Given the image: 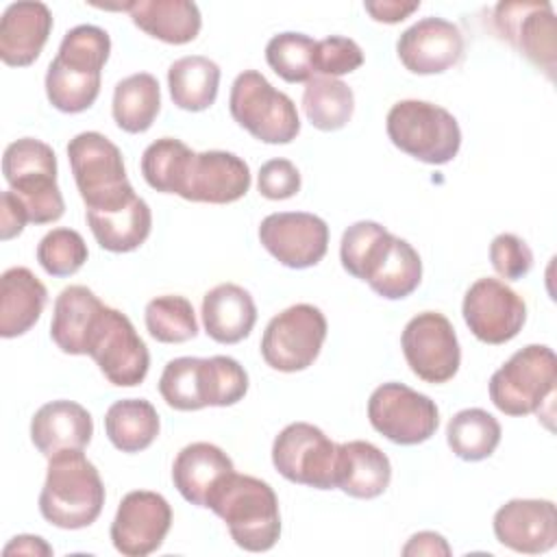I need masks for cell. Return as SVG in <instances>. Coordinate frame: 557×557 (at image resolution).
Segmentation results:
<instances>
[{
	"label": "cell",
	"mask_w": 557,
	"mask_h": 557,
	"mask_svg": "<svg viewBox=\"0 0 557 557\" xmlns=\"http://www.w3.org/2000/svg\"><path fill=\"white\" fill-rule=\"evenodd\" d=\"M339 259L350 276L366 281L387 300L407 298L422 281L418 250L372 220H359L344 231Z\"/></svg>",
	"instance_id": "6da1fadb"
},
{
	"label": "cell",
	"mask_w": 557,
	"mask_h": 557,
	"mask_svg": "<svg viewBox=\"0 0 557 557\" xmlns=\"http://www.w3.org/2000/svg\"><path fill=\"white\" fill-rule=\"evenodd\" d=\"M111 52L104 28L81 24L70 28L46 72L48 102L61 113L89 109L100 94V74Z\"/></svg>",
	"instance_id": "7a4b0ae2"
},
{
	"label": "cell",
	"mask_w": 557,
	"mask_h": 557,
	"mask_svg": "<svg viewBox=\"0 0 557 557\" xmlns=\"http://www.w3.org/2000/svg\"><path fill=\"white\" fill-rule=\"evenodd\" d=\"M207 509L222 518L233 542L248 553H265L281 537L278 498L257 476L231 472L211 492Z\"/></svg>",
	"instance_id": "3957f363"
},
{
	"label": "cell",
	"mask_w": 557,
	"mask_h": 557,
	"mask_svg": "<svg viewBox=\"0 0 557 557\" xmlns=\"http://www.w3.org/2000/svg\"><path fill=\"white\" fill-rule=\"evenodd\" d=\"M102 505V479L83 450H63L48 459L39 494V511L46 522L70 531L85 529L98 520Z\"/></svg>",
	"instance_id": "277c9868"
},
{
	"label": "cell",
	"mask_w": 557,
	"mask_h": 557,
	"mask_svg": "<svg viewBox=\"0 0 557 557\" xmlns=\"http://www.w3.org/2000/svg\"><path fill=\"white\" fill-rule=\"evenodd\" d=\"M2 174L9 189L24 205L28 222L48 224L63 215L65 202L57 185V154L46 141L35 137L11 141L2 154Z\"/></svg>",
	"instance_id": "5b68a950"
},
{
	"label": "cell",
	"mask_w": 557,
	"mask_h": 557,
	"mask_svg": "<svg viewBox=\"0 0 557 557\" xmlns=\"http://www.w3.org/2000/svg\"><path fill=\"white\" fill-rule=\"evenodd\" d=\"M389 141L405 154L444 165L461 148V128L450 111L426 100H400L387 111L385 120Z\"/></svg>",
	"instance_id": "8992f818"
},
{
	"label": "cell",
	"mask_w": 557,
	"mask_h": 557,
	"mask_svg": "<svg viewBox=\"0 0 557 557\" xmlns=\"http://www.w3.org/2000/svg\"><path fill=\"white\" fill-rule=\"evenodd\" d=\"M67 159L89 211L115 209L135 196L120 148L102 133L85 131L74 135L67 144Z\"/></svg>",
	"instance_id": "52a82bcc"
},
{
	"label": "cell",
	"mask_w": 557,
	"mask_h": 557,
	"mask_svg": "<svg viewBox=\"0 0 557 557\" xmlns=\"http://www.w3.org/2000/svg\"><path fill=\"white\" fill-rule=\"evenodd\" d=\"M557 383V357L544 344L516 350L490 379V398L505 416L540 413L550 405Z\"/></svg>",
	"instance_id": "ba28073f"
},
{
	"label": "cell",
	"mask_w": 557,
	"mask_h": 557,
	"mask_svg": "<svg viewBox=\"0 0 557 557\" xmlns=\"http://www.w3.org/2000/svg\"><path fill=\"white\" fill-rule=\"evenodd\" d=\"M233 120L263 144H289L300 133V117L294 100L274 89L257 70L237 74L228 96Z\"/></svg>",
	"instance_id": "9c48e42d"
},
{
	"label": "cell",
	"mask_w": 557,
	"mask_h": 557,
	"mask_svg": "<svg viewBox=\"0 0 557 557\" xmlns=\"http://www.w3.org/2000/svg\"><path fill=\"white\" fill-rule=\"evenodd\" d=\"M326 329V318L318 307L309 302L292 305L268 322L261 337V357L278 372L307 370L322 350Z\"/></svg>",
	"instance_id": "30bf717a"
},
{
	"label": "cell",
	"mask_w": 557,
	"mask_h": 557,
	"mask_svg": "<svg viewBox=\"0 0 557 557\" xmlns=\"http://www.w3.org/2000/svg\"><path fill=\"white\" fill-rule=\"evenodd\" d=\"M368 420L374 431L400 446L431 440L440 426V409L426 394L405 383H383L368 400Z\"/></svg>",
	"instance_id": "8fae6325"
},
{
	"label": "cell",
	"mask_w": 557,
	"mask_h": 557,
	"mask_svg": "<svg viewBox=\"0 0 557 557\" xmlns=\"http://www.w3.org/2000/svg\"><path fill=\"white\" fill-rule=\"evenodd\" d=\"M87 355L111 385L135 387L150 368V352L128 315L104 307L87 342Z\"/></svg>",
	"instance_id": "7c38bea8"
},
{
	"label": "cell",
	"mask_w": 557,
	"mask_h": 557,
	"mask_svg": "<svg viewBox=\"0 0 557 557\" xmlns=\"http://www.w3.org/2000/svg\"><path fill=\"white\" fill-rule=\"evenodd\" d=\"M272 463L292 483L333 490L337 444L315 424L292 422L274 437Z\"/></svg>",
	"instance_id": "4fadbf2b"
},
{
	"label": "cell",
	"mask_w": 557,
	"mask_h": 557,
	"mask_svg": "<svg viewBox=\"0 0 557 557\" xmlns=\"http://www.w3.org/2000/svg\"><path fill=\"white\" fill-rule=\"evenodd\" d=\"M400 346L407 366L424 383H446L459 370V339L450 320L440 311L413 315L403 331Z\"/></svg>",
	"instance_id": "5bb4252c"
},
{
	"label": "cell",
	"mask_w": 557,
	"mask_h": 557,
	"mask_svg": "<svg viewBox=\"0 0 557 557\" xmlns=\"http://www.w3.org/2000/svg\"><path fill=\"white\" fill-rule=\"evenodd\" d=\"M461 313L472 335L492 346L513 339L527 322L524 300L509 285L490 276L468 287Z\"/></svg>",
	"instance_id": "9a60e30c"
},
{
	"label": "cell",
	"mask_w": 557,
	"mask_h": 557,
	"mask_svg": "<svg viewBox=\"0 0 557 557\" xmlns=\"http://www.w3.org/2000/svg\"><path fill=\"white\" fill-rule=\"evenodd\" d=\"M261 246L285 268L318 265L329 250V226L307 211L270 213L259 224Z\"/></svg>",
	"instance_id": "2e32d148"
},
{
	"label": "cell",
	"mask_w": 557,
	"mask_h": 557,
	"mask_svg": "<svg viewBox=\"0 0 557 557\" xmlns=\"http://www.w3.org/2000/svg\"><path fill=\"white\" fill-rule=\"evenodd\" d=\"M494 24L500 37L546 72L550 81L555 78L557 39L550 2H498L494 7Z\"/></svg>",
	"instance_id": "e0dca14e"
},
{
	"label": "cell",
	"mask_w": 557,
	"mask_h": 557,
	"mask_svg": "<svg viewBox=\"0 0 557 557\" xmlns=\"http://www.w3.org/2000/svg\"><path fill=\"white\" fill-rule=\"evenodd\" d=\"M170 527V503L157 492L133 490L120 500L109 533L120 555L146 557L163 544Z\"/></svg>",
	"instance_id": "ac0fdd59"
},
{
	"label": "cell",
	"mask_w": 557,
	"mask_h": 557,
	"mask_svg": "<svg viewBox=\"0 0 557 557\" xmlns=\"http://www.w3.org/2000/svg\"><path fill=\"white\" fill-rule=\"evenodd\" d=\"M396 52L413 74H442L461 61L463 35L457 24L444 17H422L398 37Z\"/></svg>",
	"instance_id": "d6986e66"
},
{
	"label": "cell",
	"mask_w": 557,
	"mask_h": 557,
	"mask_svg": "<svg viewBox=\"0 0 557 557\" xmlns=\"http://www.w3.org/2000/svg\"><path fill=\"white\" fill-rule=\"evenodd\" d=\"M496 540L524 555H540L557 544V509L546 498H513L494 513Z\"/></svg>",
	"instance_id": "ffe728a7"
},
{
	"label": "cell",
	"mask_w": 557,
	"mask_h": 557,
	"mask_svg": "<svg viewBox=\"0 0 557 557\" xmlns=\"http://www.w3.org/2000/svg\"><path fill=\"white\" fill-rule=\"evenodd\" d=\"M250 181V168L242 157L226 150H205L194 154L181 198L228 205L246 196Z\"/></svg>",
	"instance_id": "44dd1931"
},
{
	"label": "cell",
	"mask_w": 557,
	"mask_h": 557,
	"mask_svg": "<svg viewBox=\"0 0 557 557\" xmlns=\"http://www.w3.org/2000/svg\"><path fill=\"white\" fill-rule=\"evenodd\" d=\"M52 30L48 4L37 0L13 2L0 20V59L11 67H26L37 61Z\"/></svg>",
	"instance_id": "7402d4cb"
},
{
	"label": "cell",
	"mask_w": 557,
	"mask_h": 557,
	"mask_svg": "<svg viewBox=\"0 0 557 557\" xmlns=\"http://www.w3.org/2000/svg\"><path fill=\"white\" fill-rule=\"evenodd\" d=\"M91 435V413L74 400H50L30 420V442L48 459L63 450H83Z\"/></svg>",
	"instance_id": "603a6c76"
},
{
	"label": "cell",
	"mask_w": 557,
	"mask_h": 557,
	"mask_svg": "<svg viewBox=\"0 0 557 557\" xmlns=\"http://www.w3.org/2000/svg\"><path fill=\"white\" fill-rule=\"evenodd\" d=\"M392 481V463L387 455L366 440L337 444L335 487L352 498H376Z\"/></svg>",
	"instance_id": "cb8c5ba5"
},
{
	"label": "cell",
	"mask_w": 557,
	"mask_h": 557,
	"mask_svg": "<svg viewBox=\"0 0 557 557\" xmlns=\"http://www.w3.org/2000/svg\"><path fill=\"white\" fill-rule=\"evenodd\" d=\"M231 472H235L231 457L220 446L209 442L187 444L172 463L174 487L187 503L196 507H207L211 492Z\"/></svg>",
	"instance_id": "d4e9b609"
},
{
	"label": "cell",
	"mask_w": 557,
	"mask_h": 557,
	"mask_svg": "<svg viewBox=\"0 0 557 557\" xmlns=\"http://www.w3.org/2000/svg\"><path fill=\"white\" fill-rule=\"evenodd\" d=\"M107 305L85 285L61 289L54 300L50 337L65 355H87L89 335Z\"/></svg>",
	"instance_id": "484cf974"
},
{
	"label": "cell",
	"mask_w": 557,
	"mask_h": 557,
	"mask_svg": "<svg viewBox=\"0 0 557 557\" xmlns=\"http://www.w3.org/2000/svg\"><path fill=\"white\" fill-rule=\"evenodd\" d=\"M48 302L46 285L24 265H15L0 276V335L4 339L28 333Z\"/></svg>",
	"instance_id": "4316f807"
},
{
	"label": "cell",
	"mask_w": 557,
	"mask_h": 557,
	"mask_svg": "<svg viewBox=\"0 0 557 557\" xmlns=\"http://www.w3.org/2000/svg\"><path fill=\"white\" fill-rule=\"evenodd\" d=\"M257 322V305L248 289L220 283L202 298L205 333L218 344H237L250 335Z\"/></svg>",
	"instance_id": "83f0119b"
},
{
	"label": "cell",
	"mask_w": 557,
	"mask_h": 557,
	"mask_svg": "<svg viewBox=\"0 0 557 557\" xmlns=\"http://www.w3.org/2000/svg\"><path fill=\"white\" fill-rule=\"evenodd\" d=\"M128 15L139 30L172 46L194 41L202 26L200 9L189 0H135Z\"/></svg>",
	"instance_id": "f1b7e54d"
},
{
	"label": "cell",
	"mask_w": 557,
	"mask_h": 557,
	"mask_svg": "<svg viewBox=\"0 0 557 557\" xmlns=\"http://www.w3.org/2000/svg\"><path fill=\"white\" fill-rule=\"evenodd\" d=\"M85 220L98 246L109 252L137 250L148 239L152 228L150 207L137 194L128 202L115 209H107V211L87 209Z\"/></svg>",
	"instance_id": "f546056e"
},
{
	"label": "cell",
	"mask_w": 557,
	"mask_h": 557,
	"mask_svg": "<svg viewBox=\"0 0 557 557\" xmlns=\"http://www.w3.org/2000/svg\"><path fill=\"white\" fill-rule=\"evenodd\" d=\"M168 87L172 102L183 111H205L218 98L220 67L202 54L176 59L168 70Z\"/></svg>",
	"instance_id": "4dcf8cb0"
},
{
	"label": "cell",
	"mask_w": 557,
	"mask_h": 557,
	"mask_svg": "<svg viewBox=\"0 0 557 557\" xmlns=\"http://www.w3.org/2000/svg\"><path fill=\"white\" fill-rule=\"evenodd\" d=\"M159 413L146 398L115 400L104 413L109 442L122 453L146 450L159 435Z\"/></svg>",
	"instance_id": "1f68e13d"
},
{
	"label": "cell",
	"mask_w": 557,
	"mask_h": 557,
	"mask_svg": "<svg viewBox=\"0 0 557 557\" xmlns=\"http://www.w3.org/2000/svg\"><path fill=\"white\" fill-rule=\"evenodd\" d=\"M161 109L159 81L148 72L122 78L113 89L111 113L124 133H146Z\"/></svg>",
	"instance_id": "d6a6232c"
},
{
	"label": "cell",
	"mask_w": 557,
	"mask_h": 557,
	"mask_svg": "<svg viewBox=\"0 0 557 557\" xmlns=\"http://www.w3.org/2000/svg\"><path fill=\"white\" fill-rule=\"evenodd\" d=\"M159 394L168 407L176 411H198L202 407H211L209 359H170L159 379Z\"/></svg>",
	"instance_id": "836d02e7"
},
{
	"label": "cell",
	"mask_w": 557,
	"mask_h": 557,
	"mask_svg": "<svg viewBox=\"0 0 557 557\" xmlns=\"http://www.w3.org/2000/svg\"><path fill=\"white\" fill-rule=\"evenodd\" d=\"M302 109L311 126L318 131H339L352 117L355 94L339 78L313 76L305 83Z\"/></svg>",
	"instance_id": "e575fe53"
},
{
	"label": "cell",
	"mask_w": 557,
	"mask_h": 557,
	"mask_svg": "<svg viewBox=\"0 0 557 557\" xmlns=\"http://www.w3.org/2000/svg\"><path fill=\"white\" fill-rule=\"evenodd\" d=\"M500 435L498 420L479 407L457 411L446 426V442L463 461L487 459L500 444Z\"/></svg>",
	"instance_id": "d590c367"
},
{
	"label": "cell",
	"mask_w": 557,
	"mask_h": 557,
	"mask_svg": "<svg viewBox=\"0 0 557 557\" xmlns=\"http://www.w3.org/2000/svg\"><path fill=\"white\" fill-rule=\"evenodd\" d=\"M194 150L176 137L152 141L141 154V174L146 183L161 194L181 196Z\"/></svg>",
	"instance_id": "8d00e7d4"
},
{
	"label": "cell",
	"mask_w": 557,
	"mask_h": 557,
	"mask_svg": "<svg viewBox=\"0 0 557 557\" xmlns=\"http://www.w3.org/2000/svg\"><path fill=\"white\" fill-rule=\"evenodd\" d=\"M146 329L161 344H183L198 335V320L191 302L178 294L157 296L144 311Z\"/></svg>",
	"instance_id": "74e56055"
},
{
	"label": "cell",
	"mask_w": 557,
	"mask_h": 557,
	"mask_svg": "<svg viewBox=\"0 0 557 557\" xmlns=\"http://www.w3.org/2000/svg\"><path fill=\"white\" fill-rule=\"evenodd\" d=\"M315 39L305 33H278L265 46L268 65L287 83H307L313 72Z\"/></svg>",
	"instance_id": "f35d334b"
},
{
	"label": "cell",
	"mask_w": 557,
	"mask_h": 557,
	"mask_svg": "<svg viewBox=\"0 0 557 557\" xmlns=\"http://www.w3.org/2000/svg\"><path fill=\"white\" fill-rule=\"evenodd\" d=\"M87 257V244L74 228H52L37 244V261L50 276L76 274Z\"/></svg>",
	"instance_id": "ab89813d"
},
{
	"label": "cell",
	"mask_w": 557,
	"mask_h": 557,
	"mask_svg": "<svg viewBox=\"0 0 557 557\" xmlns=\"http://www.w3.org/2000/svg\"><path fill=\"white\" fill-rule=\"evenodd\" d=\"M361 65H363V50L355 39L331 35L315 41V54H313L315 76L337 78L355 72Z\"/></svg>",
	"instance_id": "60d3db41"
},
{
	"label": "cell",
	"mask_w": 557,
	"mask_h": 557,
	"mask_svg": "<svg viewBox=\"0 0 557 557\" xmlns=\"http://www.w3.org/2000/svg\"><path fill=\"white\" fill-rule=\"evenodd\" d=\"M209 389L211 407H231L248 392V372L244 366L226 355L209 357Z\"/></svg>",
	"instance_id": "b9f144b4"
},
{
	"label": "cell",
	"mask_w": 557,
	"mask_h": 557,
	"mask_svg": "<svg viewBox=\"0 0 557 557\" xmlns=\"http://www.w3.org/2000/svg\"><path fill=\"white\" fill-rule=\"evenodd\" d=\"M490 261L503 278L520 281L533 265V252L522 237L513 233H500L490 244Z\"/></svg>",
	"instance_id": "7bdbcfd3"
},
{
	"label": "cell",
	"mask_w": 557,
	"mask_h": 557,
	"mask_svg": "<svg viewBox=\"0 0 557 557\" xmlns=\"http://www.w3.org/2000/svg\"><path fill=\"white\" fill-rule=\"evenodd\" d=\"M257 189L268 200H287L300 191V172L289 159H270L259 168Z\"/></svg>",
	"instance_id": "ee69618b"
},
{
	"label": "cell",
	"mask_w": 557,
	"mask_h": 557,
	"mask_svg": "<svg viewBox=\"0 0 557 557\" xmlns=\"http://www.w3.org/2000/svg\"><path fill=\"white\" fill-rule=\"evenodd\" d=\"M26 224H28V215H26V209L20 202V198L11 189L2 191V196H0V237L4 242L13 239L24 231Z\"/></svg>",
	"instance_id": "f6af8a7d"
},
{
	"label": "cell",
	"mask_w": 557,
	"mask_h": 557,
	"mask_svg": "<svg viewBox=\"0 0 557 557\" xmlns=\"http://www.w3.org/2000/svg\"><path fill=\"white\" fill-rule=\"evenodd\" d=\"M453 550L446 542L444 535L435 533V531H420L413 533L409 537V542L403 546V555L405 557H418V555H426V557H448Z\"/></svg>",
	"instance_id": "bcb514c9"
},
{
	"label": "cell",
	"mask_w": 557,
	"mask_h": 557,
	"mask_svg": "<svg viewBox=\"0 0 557 557\" xmlns=\"http://www.w3.org/2000/svg\"><path fill=\"white\" fill-rule=\"evenodd\" d=\"M366 11L372 20L383 24H398L409 17L413 11L420 9V2H398V0H381V2H366Z\"/></svg>",
	"instance_id": "7dc6e473"
},
{
	"label": "cell",
	"mask_w": 557,
	"mask_h": 557,
	"mask_svg": "<svg viewBox=\"0 0 557 557\" xmlns=\"http://www.w3.org/2000/svg\"><path fill=\"white\" fill-rule=\"evenodd\" d=\"M2 555L4 557H9V555H35V557L41 555V557H50L52 555V546L44 537H39V535L24 533V535H15L4 546Z\"/></svg>",
	"instance_id": "c3c4849f"
}]
</instances>
